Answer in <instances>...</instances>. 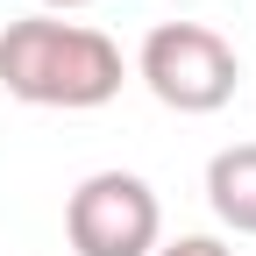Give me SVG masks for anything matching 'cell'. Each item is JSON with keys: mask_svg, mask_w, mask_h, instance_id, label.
<instances>
[{"mask_svg": "<svg viewBox=\"0 0 256 256\" xmlns=\"http://www.w3.org/2000/svg\"><path fill=\"white\" fill-rule=\"evenodd\" d=\"M150 256H235V249L214 242V235H178V242H156Z\"/></svg>", "mask_w": 256, "mask_h": 256, "instance_id": "obj_5", "label": "cell"}, {"mask_svg": "<svg viewBox=\"0 0 256 256\" xmlns=\"http://www.w3.org/2000/svg\"><path fill=\"white\" fill-rule=\"evenodd\" d=\"M206 206L235 235H256V142H228L206 164Z\"/></svg>", "mask_w": 256, "mask_h": 256, "instance_id": "obj_4", "label": "cell"}, {"mask_svg": "<svg viewBox=\"0 0 256 256\" xmlns=\"http://www.w3.org/2000/svg\"><path fill=\"white\" fill-rule=\"evenodd\" d=\"M72 256H150L164 242V206L136 171H92L64 206Z\"/></svg>", "mask_w": 256, "mask_h": 256, "instance_id": "obj_3", "label": "cell"}, {"mask_svg": "<svg viewBox=\"0 0 256 256\" xmlns=\"http://www.w3.org/2000/svg\"><path fill=\"white\" fill-rule=\"evenodd\" d=\"M142 86L164 100L171 114H214L235 100L242 86V57L228 36H214L206 22H164L142 36V57H136Z\"/></svg>", "mask_w": 256, "mask_h": 256, "instance_id": "obj_2", "label": "cell"}, {"mask_svg": "<svg viewBox=\"0 0 256 256\" xmlns=\"http://www.w3.org/2000/svg\"><path fill=\"white\" fill-rule=\"evenodd\" d=\"M128 78L121 43L100 36L86 22H50V14H28L0 28V86L14 92L22 107H107Z\"/></svg>", "mask_w": 256, "mask_h": 256, "instance_id": "obj_1", "label": "cell"}, {"mask_svg": "<svg viewBox=\"0 0 256 256\" xmlns=\"http://www.w3.org/2000/svg\"><path fill=\"white\" fill-rule=\"evenodd\" d=\"M43 8H64V14H72V8H92V0H43Z\"/></svg>", "mask_w": 256, "mask_h": 256, "instance_id": "obj_6", "label": "cell"}]
</instances>
